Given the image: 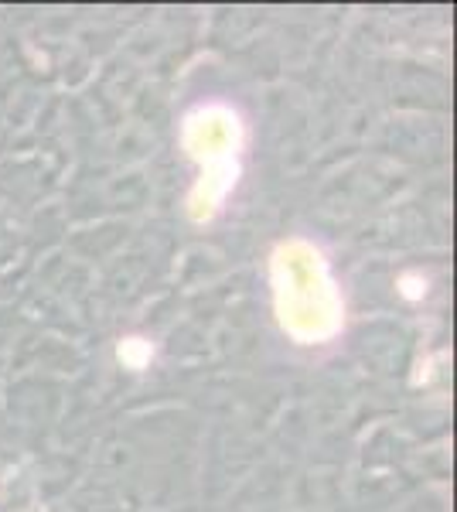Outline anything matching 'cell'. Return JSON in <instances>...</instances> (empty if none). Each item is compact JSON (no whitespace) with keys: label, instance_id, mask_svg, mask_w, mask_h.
I'll return each mask as SVG.
<instances>
[{"label":"cell","instance_id":"6da1fadb","mask_svg":"<svg viewBox=\"0 0 457 512\" xmlns=\"http://www.w3.org/2000/svg\"><path fill=\"white\" fill-rule=\"evenodd\" d=\"M273 291L284 332L301 345H321L338 335L345 321V304L328 260L311 243H287L273 256Z\"/></svg>","mask_w":457,"mask_h":512},{"label":"cell","instance_id":"7a4b0ae2","mask_svg":"<svg viewBox=\"0 0 457 512\" xmlns=\"http://www.w3.org/2000/svg\"><path fill=\"white\" fill-rule=\"evenodd\" d=\"M185 144L191 158L202 164V195L191 198V205L198 219H209L229 188H236L243 123L226 103L198 106L185 120Z\"/></svg>","mask_w":457,"mask_h":512}]
</instances>
